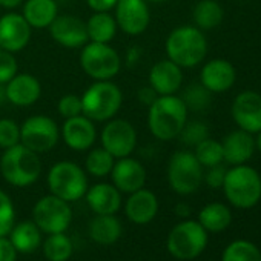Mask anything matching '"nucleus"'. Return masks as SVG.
I'll list each match as a JSON object with an SVG mask.
<instances>
[{
  "mask_svg": "<svg viewBox=\"0 0 261 261\" xmlns=\"http://www.w3.org/2000/svg\"><path fill=\"white\" fill-rule=\"evenodd\" d=\"M31 27L22 14L8 13L0 17V48L13 54L20 53L31 39Z\"/></svg>",
  "mask_w": 261,
  "mask_h": 261,
  "instance_id": "2eb2a0df",
  "label": "nucleus"
},
{
  "mask_svg": "<svg viewBox=\"0 0 261 261\" xmlns=\"http://www.w3.org/2000/svg\"><path fill=\"white\" fill-rule=\"evenodd\" d=\"M188 121V108L180 97L159 95L149 106L148 126L151 134L162 140L169 142L180 136L183 126Z\"/></svg>",
  "mask_w": 261,
  "mask_h": 261,
  "instance_id": "f257e3e1",
  "label": "nucleus"
},
{
  "mask_svg": "<svg viewBox=\"0 0 261 261\" xmlns=\"http://www.w3.org/2000/svg\"><path fill=\"white\" fill-rule=\"evenodd\" d=\"M86 30L88 39L91 42L109 43L115 37L118 27L114 16H111L109 13H94L86 22Z\"/></svg>",
  "mask_w": 261,
  "mask_h": 261,
  "instance_id": "bb28decb",
  "label": "nucleus"
},
{
  "mask_svg": "<svg viewBox=\"0 0 261 261\" xmlns=\"http://www.w3.org/2000/svg\"><path fill=\"white\" fill-rule=\"evenodd\" d=\"M14 206L11 198L4 192L0 191V237H5L11 232L14 227Z\"/></svg>",
  "mask_w": 261,
  "mask_h": 261,
  "instance_id": "4c0bfd02",
  "label": "nucleus"
},
{
  "mask_svg": "<svg viewBox=\"0 0 261 261\" xmlns=\"http://www.w3.org/2000/svg\"><path fill=\"white\" fill-rule=\"evenodd\" d=\"M224 11L217 0H200L192 11V19L201 31L214 30L221 25Z\"/></svg>",
  "mask_w": 261,
  "mask_h": 261,
  "instance_id": "cd10ccee",
  "label": "nucleus"
},
{
  "mask_svg": "<svg viewBox=\"0 0 261 261\" xmlns=\"http://www.w3.org/2000/svg\"><path fill=\"white\" fill-rule=\"evenodd\" d=\"M159 212V200L154 192L148 189H139L130 194V197L126 201V215L127 218L137 223V224H146Z\"/></svg>",
  "mask_w": 261,
  "mask_h": 261,
  "instance_id": "5701e85b",
  "label": "nucleus"
},
{
  "mask_svg": "<svg viewBox=\"0 0 261 261\" xmlns=\"http://www.w3.org/2000/svg\"><path fill=\"white\" fill-rule=\"evenodd\" d=\"M20 143V126L11 118H0V148L8 149Z\"/></svg>",
  "mask_w": 261,
  "mask_h": 261,
  "instance_id": "e433bc0d",
  "label": "nucleus"
},
{
  "mask_svg": "<svg viewBox=\"0 0 261 261\" xmlns=\"http://www.w3.org/2000/svg\"><path fill=\"white\" fill-rule=\"evenodd\" d=\"M237 80V71L229 60L224 59H214L209 60L201 68L200 83L207 88L212 94L226 92L233 86Z\"/></svg>",
  "mask_w": 261,
  "mask_h": 261,
  "instance_id": "6ab92c4d",
  "label": "nucleus"
},
{
  "mask_svg": "<svg viewBox=\"0 0 261 261\" xmlns=\"http://www.w3.org/2000/svg\"><path fill=\"white\" fill-rule=\"evenodd\" d=\"M180 98L186 105L188 111L191 109L195 112H201L209 108L212 100V92L207 88H204L201 83H192L185 89Z\"/></svg>",
  "mask_w": 261,
  "mask_h": 261,
  "instance_id": "473e14b6",
  "label": "nucleus"
},
{
  "mask_svg": "<svg viewBox=\"0 0 261 261\" xmlns=\"http://www.w3.org/2000/svg\"><path fill=\"white\" fill-rule=\"evenodd\" d=\"M178 137L181 143L195 148L198 143H201L204 139L209 137V127L203 121H189V123L186 121Z\"/></svg>",
  "mask_w": 261,
  "mask_h": 261,
  "instance_id": "c9c22d12",
  "label": "nucleus"
},
{
  "mask_svg": "<svg viewBox=\"0 0 261 261\" xmlns=\"http://www.w3.org/2000/svg\"><path fill=\"white\" fill-rule=\"evenodd\" d=\"M226 172L227 169L220 163V165H215V166H211L206 172V177H203L207 183L209 188H223V183H224V177H226Z\"/></svg>",
  "mask_w": 261,
  "mask_h": 261,
  "instance_id": "a19ab883",
  "label": "nucleus"
},
{
  "mask_svg": "<svg viewBox=\"0 0 261 261\" xmlns=\"http://www.w3.org/2000/svg\"><path fill=\"white\" fill-rule=\"evenodd\" d=\"M49 33L56 43L71 49L82 48L89 40L86 22L69 14L57 16L56 20L49 25Z\"/></svg>",
  "mask_w": 261,
  "mask_h": 261,
  "instance_id": "dca6fc26",
  "label": "nucleus"
},
{
  "mask_svg": "<svg viewBox=\"0 0 261 261\" xmlns=\"http://www.w3.org/2000/svg\"><path fill=\"white\" fill-rule=\"evenodd\" d=\"M48 188L53 195L65 201H77L88 191L85 171L72 162L56 163L48 174Z\"/></svg>",
  "mask_w": 261,
  "mask_h": 261,
  "instance_id": "423d86ee",
  "label": "nucleus"
},
{
  "mask_svg": "<svg viewBox=\"0 0 261 261\" xmlns=\"http://www.w3.org/2000/svg\"><path fill=\"white\" fill-rule=\"evenodd\" d=\"M33 217L36 226L40 230L46 233H60L69 227L72 211L68 201L51 194L36 203L33 209Z\"/></svg>",
  "mask_w": 261,
  "mask_h": 261,
  "instance_id": "9b49d317",
  "label": "nucleus"
},
{
  "mask_svg": "<svg viewBox=\"0 0 261 261\" xmlns=\"http://www.w3.org/2000/svg\"><path fill=\"white\" fill-rule=\"evenodd\" d=\"M123 94L109 80H95L82 95L83 115L92 121H108L120 109Z\"/></svg>",
  "mask_w": 261,
  "mask_h": 261,
  "instance_id": "39448f33",
  "label": "nucleus"
},
{
  "mask_svg": "<svg viewBox=\"0 0 261 261\" xmlns=\"http://www.w3.org/2000/svg\"><path fill=\"white\" fill-rule=\"evenodd\" d=\"M232 221V214L229 207L223 203H211L200 211L198 223L207 232H221Z\"/></svg>",
  "mask_w": 261,
  "mask_h": 261,
  "instance_id": "c85d7f7f",
  "label": "nucleus"
},
{
  "mask_svg": "<svg viewBox=\"0 0 261 261\" xmlns=\"http://www.w3.org/2000/svg\"><path fill=\"white\" fill-rule=\"evenodd\" d=\"M223 146V160L232 166L244 165L249 162L255 152V139L253 134L246 133L243 129L233 130L224 137L221 142Z\"/></svg>",
  "mask_w": 261,
  "mask_h": 261,
  "instance_id": "4be33fe9",
  "label": "nucleus"
},
{
  "mask_svg": "<svg viewBox=\"0 0 261 261\" xmlns=\"http://www.w3.org/2000/svg\"><path fill=\"white\" fill-rule=\"evenodd\" d=\"M17 250L10 240L0 237V261H16Z\"/></svg>",
  "mask_w": 261,
  "mask_h": 261,
  "instance_id": "79ce46f5",
  "label": "nucleus"
},
{
  "mask_svg": "<svg viewBox=\"0 0 261 261\" xmlns=\"http://www.w3.org/2000/svg\"><path fill=\"white\" fill-rule=\"evenodd\" d=\"M86 200L89 207L97 215H114L121 204L120 191L108 183H98L86 191Z\"/></svg>",
  "mask_w": 261,
  "mask_h": 261,
  "instance_id": "b1692460",
  "label": "nucleus"
},
{
  "mask_svg": "<svg viewBox=\"0 0 261 261\" xmlns=\"http://www.w3.org/2000/svg\"><path fill=\"white\" fill-rule=\"evenodd\" d=\"M10 235H11L10 241L13 243L17 252L31 253L40 244V230L36 226V223H31V221L17 224L16 227L11 229Z\"/></svg>",
  "mask_w": 261,
  "mask_h": 261,
  "instance_id": "c756f323",
  "label": "nucleus"
},
{
  "mask_svg": "<svg viewBox=\"0 0 261 261\" xmlns=\"http://www.w3.org/2000/svg\"><path fill=\"white\" fill-rule=\"evenodd\" d=\"M57 111L62 117L71 118L83 114V106H82V97L75 94H66L63 95L59 103H57Z\"/></svg>",
  "mask_w": 261,
  "mask_h": 261,
  "instance_id": "58836bf2",
  "label": "nucleus"
},
{
  "mask_svg": "<svg viewBox=\"0 0 261 261\" xmlns=\"http://www.w3.org/2000/svg\"><path fill=\"white\" fill-rule=\"evenodd\" d=\"M221 261H261V252L252 243L237 240L224 249Z\"/></svg>",
  "mask_w": 261,
  "mask_h": 261,
  "instance_id": "72a5a7b5",
  "label": "nucleus"
},
{
  "mask_svg": "<svg viewBox=\"0 0 261 261\" xmlns=\"http://www.w3.org/2000/svg\"><path fill=\"white\" fill-rule=\"evenodd\" d=\"M223 191L229 203L235 207H253L261 198V177L253 168L237 165L226 172Z\"/></svg>",
  "mask_w": 261,
  "mask_h": 261,
  "instance_id": "20e7f679",
  "label": "nucleus"
},
{
  "mask_svg": "<svg viewBox=\"0 0 261 261\" xmlns=\"http://www.w3.org/2000/svg\"><path fill=\"white\" fill-rule=\"evenodd\" d=\"M25 0H0V7H4L7 10H13V8H17L20 7Z\"/></svg>",
  "mask_w": 261,
  "mask_h": 261,
  "instance_id": "a18cd8bd",
  "label": "nucleus"
},
{
  "mask_svg": "<svg viewBox=\"0 0 261 261\" xmlns=\"http://www.w3.org/2000/svg\"><path fill=\"white\" fill-rule=\"evenodd\" d=\"M118 0H86L88 7L94 13H109L115 8Z\"/></svg>",
  "mask_w": 261,
  "mask_h": 261,
  "instance_id": "37998d69",
  "label": "nucleus"
},
{
  "mask_svg": "<svg viewBox=\"0 0 261 261\" xmlns=\"http://www.w3.org/2000/svg\"><path fill=\"white\" fill-rule=\"evenodd\" d=\"M168 59L180 68H194L207 54V42L203 31L197 27H178L166 39Z\"/></svg>",
  "mask_w": 261,
  "mask_h": 261,
  "instance_id": "f03ea898",
  "label": "nucleus"
},
{
  "mask_svg": "<svg viewBox=\"0 0 261 261\" xmlns=\"http://www.w3.org/2000/svg\"><path fill=\"white\" fill-rule=\"evenodd\" d=\"M89 235L98 244H114L121 235V224L114 215H97L89 224Z\"/></svg>",
  "mask_w": 261,
  "mask_h": 261,
  "instance_id": "a878e982",
  "label": "nucleus"
},
{
  "mask_svg": "<svg viewBox=\"0 0 261 261\" xmlns=\"http://www.w3.org/2000/svg\"><path fill=\"white\" fill-rule=\"evenodd\" d=\"M137 97H139V100H140V103L142 105H145V106H151L155 100H157V97H159V94L155 92V89L149 85V86H145V88H140L139 89V92H137Z\"/></svg>",
  "mask_w": 261,
  "mask_h": 261,
  "instance_id": "c03bdc74",
  "label": "nucleus"
},
{
  "mask_svg": "<svg viewBox=\"0 0 261 261\" xmlns=\"http://www.w3.org/2000/svg\"><path fill=\"white\" fill-rule=\"evenodd\" d=\"M114 163L115 159L105 148H95L88 154L85 168L94 177H106L108 174H111Z\"/></svg>",
  "mask_w": 261,
  "mask_h": 261,
  "instance_id": "2f4dec72",
  "label": "nucleus"
},
{
  "mask_svg": "<svg viewBox=\"0 0 261 261\" xmlns=\"http://www.w3.org/2000/svg\"><path fill=\"white\" fill-rule=\"evenodd\" d=\"M203 166L189 151H177L168 165L169 186L180 195L195 192L203 181Z\"/></svg>",
  "mask_w": 261,
  "mask_h": 261,
  "instance_id": "6e6552de",
  "label": "nucleus"
},
{
  "mask_svg": "<svg viewBox=\"0 0 261 261\" xmlns=\"http://www.w3.org/2000/svg\"><path fill=\"white\" fill-rule=\"evenodd\" d=\"M207 244V230L198 221L177 224L168 237V250L180 259L197 258Z\"/></svg>",
  "mask_w": 261,
  "mask_h": 261,
  "instance_id": "1a4fd4ad",
  "label": "nucleus"
},
{
  "mask_svg": "<svg viewBox=\"0 0 261 261\" xmlns=\"http://www.w3.org/2000/svg\"><path fill=\"white\" fill-rule=\"evenodd\" d=\"M7 101V94H5V85L0 83V106Z\"/></svg>",
  "mask_w": 261,
  "mask_h": 261,
  "instance_id": "de8ad7c7",
  "label": "nucleus"
},
{
  "mask_svg": "<svg viewBox=\"0 0 261 261\" xmlns=\"http://www.w3.org/2000/svg\"><path fill=\"white\" fill-rule=\"evenodd\" d=\"M7 101L25 108L34 105L42 95V85L33 74H16L5 85Z\"/></svg>",
  "mask_w": 261,
  "mask_h": 261,
  "instance_id": "aec40b11",
  "label": "nucleus"
},
{
  "mask_svg": "<svg viewBox=\"0 0 261 261\" xmlns=\"http://www.w3.org/2000/svg\"><path fill=\"white\" fill-rule=\"evenodd\" d=\"M101 148H105L114 159L129 157L137 148V130L127 120H108L101 130Z\"/></svg>",
  "mask_w": 261,
  "mask_h": 261,
  "instance_id": "f8f14e48",
  "label": "nucleus"
},
{
  "mask_svg": "<svg viewBox=\"0 0 261 261\" xmlns=\"http://www.w3.org/2000/svg\"><path fill=\"white\" fill-rule=\"evenodd\" d=\"M232 118L246 133L258 134L261 130V94L255 91L240 92L232 103Z\"/></svg>",
  "mask_w": 261,
  "mask_h": 261,
  "instance_id": "4468645a",
  "label": "nucleus"
},
{
  "mask_svg": "<svg viewBox=\"0 0 261 261\" xmlns=\"http://www.w3.org/2000/svg\"><path fill=\"white\" fill-rule=\"evenodd\" d=\"M112 183L120 192L133 194L145 186L146 181V169L140 162L130 157L118 159V162L114 163V168L111 171Z\"/></svg>",
  "mask_w": 261,
  "mask_h": 261,
  "instance_id": "f3484780",
  "label": "nucleus"
},
{
  "mask_svg": "<svg viewBox=\"0 0 261 261\" xmlns=\"http://www.w3.org/2000/svg\"><path fill=\"white\" fill-rule=\"evenodd\" d=\"M177 214L180 215V217H186V215H189V207L186 206V204H183V203H180L178 206H177Z\"/></svg>",
  "mask_w": 261,
  "mask_h": 261,
  "instance_id": "49530a36",
  "label": "nucleus"
},
{
  "mask_svg": "<svg viewBox=\"0 0 261 261\" xmlns=\"http://www.w3.org/2000/svg\"><path fill=\"white\" fill-rule=\"evenodd\" d=\"M114 10L117 27L127 36L143 34L151 23V13L146 0H118Z\"/></svg>",
  "mask_w": 261,
  "mask_h": 261,
  "instance_id": "ddd939ff",
  "label": "nucleus"
},
{
  "mask_svg": "<svg viewBox=\"0 0 261 261\" xmlns=\"http://www.w3.org/2000/svg\"><path fill=\"white\" fill-rule=\"evenodd\" d=\"M194 155L197 157V160L200 162L201 166L204 168H211L215 165L223 163V146L221 142H217L211 137L204 139L201 143H198L195 146V152Z\"/></svg>",
  "mask_w": 261,
  "mask_h": 261,
  "instance_id": "f704fd0d",
  "label": "nucleus"
},
{
  "mask_svg": "<svg viewBox=\"0 0 261 261\" xmlns=\"http://www.w3.org/2000/svg\"><path fill=\"white\" fill-rule=\"evenodd\" d=\"M255 148L261 152V130L258 133V137L255 139Z\"/></svg>",
  "mask_w": 261,
  "mask_h": 261,
  "instance_id": "09e8293b",
  "label": "nucleus"
},
{
  "mask_svg": "<svg viewBox=\"0 0 261 261\" xmlns=\"http://www.w3.org/2000/svg\"><path fill=\"white\" fill-rule=\"evenodd\" d=\"M60 139L57 123L46 115H33L20 126V143L36 154L51 151Z\"/></svg>",
  "mask_w": 261,
  "mask_h": 261,
  "instance_id": "9d476101",
  "label": "nucleus"
},
{
  "mask_svg": "<svg viewBox=\"0 0 261 261\" xmlns=\"http://www.w3.org/2000/svg\"><path fill=\"white\" fill-rule=\"evenodd\" d=\"M146 2H155V4H162V2H169V0H146Z\"/></svg>",
  "mask_w": 261,
  "mask_h": 261,
  "instance_id": "8fccbe9b",
  "label": "nucleus"
},
{
  "mask_svg": "<svg viewBox=\"0 0 261 261\" xmlns=\"http://www.w3.org/2000/svg\"><path fill=\"white\" fill-rule=\"evenodd\" d=\"M19 71L17 59L13 53L0 48V83L7 85Z\"/></svg>",
  "mask_w": 261,
  "mask_h": 261,
  "instance_id": "ea45409f",
  "label": "nucleus"
},
{
  "mask_svg": "<svg viewBox=\"0 0 261 261\" xmlns=\"http://www.w3.org/2000/svg\"><path fill=\"white\" fill-rule=\"evenodd\" d=\"M43 253L48 261H66L72 255V243L63 232L49 233L43 244Z\"/></svg>",
  "mask_w": 261,
  "mask_h": 261,
  "instance_id": "7c9ffc66",
  "label": "nucleus"
},
{
  "mask_svg": "<svg viewBox=\"0 0 261 261\" xmlns=\"http://www.w3.org/2000/svg\"><path fill=\"white\" fill-rule=\"evenodd\" d=\"M80 65L91 79L111 80L120 72L121 59L109 43L89 42L82 46Z\"/></svg>",
  "mask_w": 261,
  "mask_h": 261,
  "instance_id": "0eeeda50",
  "label": "nucleus"
},
{
  "mask_svg": "<svg viewBox=\"0 0 261 261\" xmlns=\"http://www.w3.org/2000/svg\"><path fill=\"white\" fill-rule=\"evenodd\" d=\"M183 83L181 68L169 59L157 62L149 72V85L159 95L175 94Z\"/></svg>",
  "mask_w": 261,
  "mask_h": 261,
  "instance_id": "412c9836",
  "label": "nucleus"
},
{
  "mask_svg": "<svg viewBox=\"0 0 261 261\" xmlns=\"http://www.w3.org/2000/svg\"><path fill=\"white\" fill-rule=\"evenodd\" d=\"M2 177L13 186L27 188L37 181L42 172V162L39 154L28 149L22 143L5 149L0 160Z\"/></svg>",
  "mask_w": 261,
  "mask_h": 261,
  "instance_id": "7ed1b4c3",
  "label": "nucleus"
},
{
  "mask_svg": "<svg viewBox=\"0 0 261 261\" xmlns=\"http://www.w3.org/2000/svg\"><path fill=\"white\" fill-rule=\"evenodd\" d=\"M62 137L68 148L82 152L94 145L97 129L94 126V121L82 114L77 117L66 118L62 127Z\"/></svg>",
  "mask_w": 261,
  "mask_h": 261,
  "instance_id": "a211bd4d",
  "label": "nucleus"
},
{
  "mask_svg": "<svg viewBox=\"0 0 261 261\" xmlns=\"http://www.w3.org/2000/svg\"><path fill=\"white\" fill-rule=\"evenodd\" d=\"M22 16L31 28L45 30L59 16V7L56 0H27Z\"/></svg>",
  "mask_w": 261,
  "mask_h": 261,
  "instance_id": "393cba45",
  "label": "nucleus"
}]
</instances>
